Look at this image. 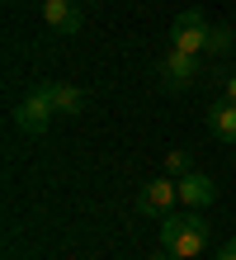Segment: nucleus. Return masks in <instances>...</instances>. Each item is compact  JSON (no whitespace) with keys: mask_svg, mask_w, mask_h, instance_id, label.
I'll return each instance as SVG.
<instances>
[{"mask_svg":"<svg viewBox=\"0 0 236 260\" xmlns=\"http://www.w3.org/2000/svg\"><path fill=\"white\" fill-rule=\"evenodd\" d=\"M208 218H203L198 208H189V213H165L161 218V246L170 255H180V260H198L203 251H208Z\"/></svg>","mask_w":236,"mask_h":260,"instance_id":"nucleus-1","label":"nucleus"},{"mask_svg":"<svg viewBox=\"0 0 236 260\" xmlns=\"http://www.w3.org/2000/svg\"><path fill=\"white\" fill-rule=\"evenodd\" d=\"M52 118H57V109H52L47 85H33L19 104H14V123H19V133H28V137H43L47 128H52Z\"/></svg>","mask_w":236,"mask_h":260,"instance_id":"nucleus-2","label":"nucleus"},{"mask_svg":"<svg viewBox=\"0 0 236 260\" xmlns=\"http://www.w3.org/2000/svg\"><path fill=\"white\" fill-rule=\"evenodd\" d=\"M208 34H213V24L203 19V10H180L175 24H170V48L203 57V52H208Z\"/></svg>","mask_w":236,"mask_h":260,"instance_id":"nucleus-3","label":"nucleus"},{"mask_svg":"<svg viewBox=\"0 0 236 260\" xmlns=\"http://www.w3.org/2000/svg\"><path fill=\"white\" fill-rule=\"evenodd\" d=\"M194 81H198V57L170 48V52L161 57V85H165V90H189Z\"/></svg>","mask_w":236,"mask_h":260,"instance_id":"nucleus-4","label":"nucleus"},{"mask_svg":"<svg viewBox=\"0 0 236 260\" xmlns=\"http://www.w3.org/2000/svg\"><path fill=\"white\" fill-rule=\"evenodd\" d=\"M175 199H180V180H175V175H161V180H151V185H142L137 208H142V213H151V218H165Z\"/></svg>","mask_w":236,"mask_h":260,"instance_id":"nucleus-5","label":"nucleus"},{"mask_svg":"<svg viewBox=\"0 0 236 260\" xmlns=\"http://www.w3.org/2000/svg\"><path fill=\"white\" fill-rule=\"evenodd\" d=\"M213 199H217L213 175H203V171H189V175H180V204H184V208H208Z\"/></svg>","mask_w":236,"mask_h":260,"instance_id":"nucleus-6","label":"nucleus"},{"mask_svg":"<svg viewBox=\"0 0 236 260\" xmlns=\"http://www.w3.org/2000/svg\"><path fill=\"white\" fill-rule=\"evenodd\" d=\"M43 19H47V28H57V34H81V10H76V0H43Z\"/></svg>","mask_w":236,"mask_h":260,"instance_id":"nucleus-7","label":"nucleus"},{"mask_svg":"<svg viewBox=\"0 0 236 260\" xmlns=\"http://www.w3.org/2000/svg\"><path fill=\"white\" fill-rule=\"evenodd\" d=\"M208 133L217 142H236V104L231 100H217L208 109Z\"/></svg>","mask_w":236,"mask_h":260,"instance_id":"nucleus-8","label":"nucleus"},{"mask_svg":"<svg viewBox=\"0 0 236 260\" xmlns=\"http://www.w3.org/2000/svg\"><path fill=\"white\" fill-rule=\"evenodd\" d=\"M47 85V95H52V109L57 114H81V104H85V95H81V90H76V85H66V81H43Z\"/></svg>","mask_w":236,"mask_h":260,"instance_id":"nucleus-9","label":"nucleus"},{"mask_svg":"<svg viewBox=\"0 0 236 260\" xmlns=\"http://www.w3.org/2000/svg\"><path fill=\"white\" fill-rule=\"evenodd\" d=\"M231 48H236V34H231L227 24H217L213 34H208V57H227Z\"/></svg>","mask_w":236,"mask_h":260,"instance_id":"nucleus-10","label":"nucleus"},{"mask_svg":"<svg viewBox=\"0 0 236 260\" xmlns=\"http://www.w3.org/2000/svg\"><path fill=\"white\" fill-rule=\"evenodd\" d=\"M189 171H194L189 151H170V156H165V175H189Z\"/></svg>","mask_w":236,"mask_h":260,"instance_id":"nucleus-11","label":"nucleus"},{"mask_svg":"<svg viewBox=\"0 0 236 260\" xmlns=\"http://www.w3.org/2000/svg\"><path fill=\"white\" fill-rule=\"evenodd\" d=\"M222 100H231V104H236V71H231V76H222Z\"/></svg>","mask_w":236,"mask_h":260,"instance_id":"nucleus-12","label":"nucleus"},{"mask_svg":"<svg viewBox=\"0 0 236 260\" xmlns=\"http://www.w3.org/2000/svg\"><path fill=\"white\" fill-rule=\"evenodd\" d=\"M217 260H236V241H227V246L217 251Z\"/></svg>","mask_w":236,"mask_h":260,"instance_id":"nucleus-13","label":"nucleus"},{"mask_svg":"<svg viewBox=\"0 0 236 260\" xmlns=\"http://www.w3.org/2000/svg\"><path fill=\"white\" fill-rule=\"evenodd\" d=\"M147 260H175V255H170V251L161 246V251H156V255H147Z\"/></svg>","mask_w":236,"mask_h":260,"instance_id":"nucleus-14","label":"nucleus"},{"mask_svg":"<svg viewBox=\"0 0 236 260\" xmlns=\"http://www.w3.org/2000/svg\"><path fill=\"white\" fill-rule=\"evenodd\" d=\"M175 260H180V255H175Z\"/></svg>","mask_w":236,"mask_h":260,"instance_id":"nucleus-15","label":"nucleus"}]
</instances>
